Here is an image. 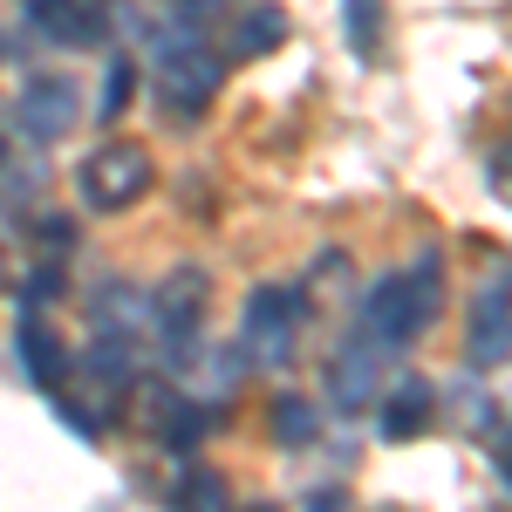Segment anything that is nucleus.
<instances>
[{
  "mask_svg": "<svg viewBox=\"0 0 512 512\" xmlns=\"http://www.w3.org/2000/svg\"><path fill=\"white\" fill-rule=\"evenodd\" d=\"M76 117H82V96H76L69 76H35L28 82V96H21V130H28V137H62Z\"/></svg>",
  "mask_w": 512,
  "mask_h": 512,
  "instance_id": "7",
  "label": "nucleus"
},
{
  "mask_svg": "<svg viewBox=\"0 0 512 512\" xmlns=\"http://www.w3.org/2000/svg\"><path fill=\"white\" fill-rule=\"evenodd\" d=\"M301 512H349V492H315Z\"/></svg>",
  "mask_w": 512,
  "mask_h": 512,
  "instance_id": "19",
  "label": "nucleus"
},
{
  "mask_svg": "<svg viewBox=\"0 0 512 512\" xmlns=\"http://www.w3.org/2000/svg\"><path fill=\"white\" fill-rule=\"evenodd\" d=\"M431 383H417V376H403L390 396H383V417H376V431L390 437V444H410V437L431 431Z\"/></svg>",
  "mask_w": 512,
  "mask_h": 512,
  "instance_id": "10",
  "label": "nucleus"
},
{
  "mask_svg": "<svg viewBox=\"0 0 512 512\" xmlns=\"http://www.w3.org/2000/svg\"><path fill=\"white\" fill-rule=\"evenodd\" d=\"M21 376L35 383V390H62V376H69V349L55 342V328L28 308L21 315Z\"/></svg>",
  "mask_w": 512,
  "mask_h": 512,
  "instance_id": "9",
  "label": "nucleus"
},
{
  "mask_svg": "<svg viewBox=\"0 0 512 512\" xmlns=\"http://www.w3.org/2000/svg\"><path fill=\"white\" fill-rule=\"evenodd\" d=\"M171 506L178 512H233V492H226V478L192 465V472L178 478V492H171Z\"/></svg>",
  "mask_w": 512,
  "mask_h": 512,
  "instance_id": "14",
  "label": "nucleus"
},
{
  "mask_svg": "<svg viewBox=\"0 0 512 512\" xmlns=\"http://www.w3.org/2000/svg\"><path fill=\"white\" fill-rule=\"evenodd\" d=\"M239 0H178V21H185V28H212V21H219V14H233Z\"/></svg>",
  "mask_w": 512,
  "mask_h": 512,
  "instance_id": "18",
  "label": "nucleus"
},
{
  "mask_svg": "<svg viewBox=\"0 0 512 512\" xmlns=\"http://www.w3.org/2000/svg\"><path fill=\"white\" fill-rule=\"evenodd\" d=\"M301 315H308V301H301L294 287H260V294L246 301V349H253V362L280 369V362L294 355V328H301Z\"/></svg>",
  "mask_w": 512,
  "mask_h": 512,
  "instance_id": "4",
  "label": "nucleus"
},
{
  "mask_svg": "<svg viewBox=\"0 0 512 512\" xmlns=\"http://www.w3.org/2000/svg\"><path fill=\"white\" fill-rule=\"evenodd\" d=\"M499 465H506V485H512V437L499 444Z\"/></svg>",
  "mask_w": 512,
  "mask_h": 512,
  "instance_id": "20",
  "label": "nucleus"
},
{
  "mask_svg": "<svg viewBox=\"0 0 512 512\" xmlns=\"http://www.w3.org/2000/svg\"><path fill=\"white\" fill-rule=\"evenodd\" d=\"M280 41H287V14H280V7H267V0H260V7H246V14H239L233 55H274Z\"/></svg>",
  "mask_w": 512,
  "mask_h": 512,
  "instance_id": "13",
  "label": "nucleus"
},
{
  "mask_svg": "<svg viewBox=\"0 0 512 512\" xmlns=\"http://www.w3.org/2000/svg\"><path fill=\"white\" fill-rule=\"evenodd\" d=\"M328 390L342 410H362L376 396V342H342L335 362H328Z\"/></svg>",
  "mask_w": 512,
  "mask_h": 512,
  "instance_id": "11",
  "label": "nucleus"
},
{
  "mask_svg": "<svg viewBox=\"0 0 512 512\" xmlns=\"http://www.w3.org/2000/svg\"><path fill=\"white\" fill-rule=\"evenodd\" d=\"M130 96H137V62H110V76H103V96H96V117L110 123V117H123L130 110Z\"/></svg>",
  "mask_w": 512,
  "mask_h": 512,
  "instance_id": "17",
  "label": "nucleus"
},
{
  "mask_svg": "<svg viewBox=\"0 0 512 512\" xmlns=\"http://www.w3.org/2000/svg\"><path fill=\"white\" fill-rule=\"evenodd\" d=\"M349 41L355 55H383V0H349Z\"/></svg>",
  "mask_w": 512,
  "mask_h": 512,
  "instance_id": "16",
  "label": "nucleus"
},
{
  "mask_svg": "<svg viewBox=\"0 0 512 512\" xmlns=\"http://www.w3.org/2000/svg\"><path fill=\"white\" fill-rule=\"evenodd\" d=\"M315 403H308V396H280L274 403V437L280 444H287V451H301V444H315Z\"/></svg>",
  "mask_w": 512,
  "mask_h": 512,
  "instance_id": "15",
  "label": "nucleus"
},
{
  "mask_svg": "<svg viewBox=\"0 0 512 512\" xmlns=\"http://www.w3.org/2000/svg\"><path fill=\"white\" fill-rule=\"evenodd\" d=\"M253 512H274V506H253Z\"/></svg>",
  "mask_w": 512,
  "mask_h": 512,
  "instance_id": "21",
  "label": "nucleus"
},
{
  "mask_svg": "<svg viewBox=\"0 0 512 512\" xmlns=\"http://www.w3.org/2000/svg\"><path fill=\"white\" fill-rule=\"evenodd\" d=\"M144 321H151V301H144L137 287H103V294H96V328H103V342L144 335Z\"/></svg>",
  "mask_w": 512,
  "mask_h": 512,
  "instance_id": "12",
  "label": "nucleus"
},
{
  "mask_svg": "<svg viewBox=\"0 0 512 512\" xmlns=\"http://www.w3.org/2000/svg\"><path fill=\"white\" fill-rule=\"evenodd\" d=\"M219 96V55H205L192 35L158 41V103L171 117H198Z\"/></svg>",
  "mask_w": 512,
  "mask_h": 512,
  "instance_id": "3",
  "label": "nucleus"
},
{
  "mask_svg": "<svg viewBox=\"0 0 512 512\" xmlns=\"http://www.w3.org/2000/svg\"><path fill=\"white\" fill-rule=\"evenodd\" d=\"M21 14L55 48H96V41H110V7L103 0H21Z\"/></svg>",
  "mask_w": 512,
  "mask_h": 512,
  "instance_id": "6",
  "label": "nucleus"
},
{
  "mask_svg": "<svg viewBox=\"0 0 512 512\" xmlns=\"http://www.w3.org/2000/svg\"><path fill=\"white\" fill-rule=\"evenodd\" d=\"M437 301H444V267L424 253L417 274H383L362 294V328H369L376 349H403L437 321Z\"/></svg>",
  "mask_w": 512,
  "mask_h": 512,
  "instance_id": "1",
  "label": "nucleus"
},
{
  "mask_svg": "<svg viewBox=\"0 0 512 512\" xmlns=\"http://www.w3.org/2000/svg\"><path fill=\"white\" fill-rule=\"evenodd\" d=\"M465 349H472L478 369L506 362V349H512V294H506V287H485V294L472 301V328H465Z\"/></svg>",
  "mask_w": 512,
  "mask_h": 512,
  "instance_id": "8",
  "label": "nucleus"
},
{
  "mask_svg": "<svg viewBox=\"0 0 512 512\" xmlns=\"http://www.w3.org/2000/svg\"><path fill=\"white\" fill-rule=\"evenodd\" d=\"M151 328L164 335L171 355H185L198 342V328H205V274H198V267L164 274V287L151 294Z\"/></svg>",
  "mask_w": 512,
  "mask_h": 512,
  "instance_id": "5",
  "label": "nucleus"
},
{
  "mask_svg": "<svg viewBox=\"0 0 512 512\" xmlns=\"http://www.w3.org/2000/svg\"><path fill=\"white\" fill-rule=\"evenodd\" d=\"M76 192L89 212H123V205H137V198L151 192V151L144 144H96L76 171Z\"/></svg>",
  "mask_w": 512,
  "mask_h": 512,
  "instance_id": "2",
  "label": "nucleus"
}]
</instances>
